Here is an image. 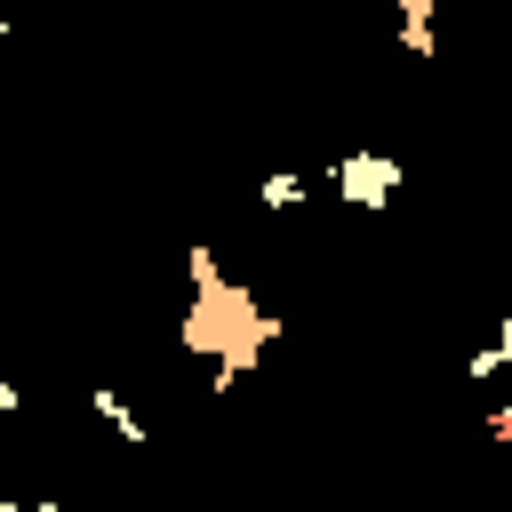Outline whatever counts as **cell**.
I'll return each mask as SVG.
<instances>
[{
	"mask_svg": "<svg viewBox=\"0 0 512 512\" xmlns=\"http://www.w3.org/2000/svg\"><path fill=\"white\" fill-rule=\"evenodd\" d=\"M304 200H312V176H304V168H272V176H256V208H264V216H296Z\"/></svg>",
	"mask_w": 512,
	"mask_h": 512,
	"instance_id": "cell-3",
	"label": "cell"
},
{
	"mask_svg": "<svg viewBox=\"0 0 512 512\" xmlns=\"http://www.w3.org/2000/svg\"><path fill=\"white\" fill-rule=\"evenodd\" d=\"M8 32H16V24H8V8H0V40H8Z\"/></svg>",
	"mask_w": 512,
	"mask_h": 512,
	"instance_id": "cell-7",
	"label": "cell"
},
{
	"mask_svg": "<svg viewBox=\"0 0 512 512\" xmlns=\"http://www.w3.org/2000/svg\"><path fill=\"white\" fill-rule=\"evenodd\" d=\"M320 184H328L344 208H360V216H368V208H384V200L408 184V168H400L392 152H376V144H352V152H336V160L320 168Z\"/></svg>",
	"mask_w": 512,
	"mask_h": 512,
	"instance_id": "cell-1",
	"label": "cell"
},
{
	"mask_svg": "<svg viewBox=\"0 0 512 512\" xmlns=\"http://www.w3.org/2000/svg\"><path fill=\"white\" fill-rule=\"evenodd\" d=\"M0 504H8V472H0Z\"/></svg>",
	"mask_w": 512,
	"mask_h": 512,
	"instance_id": "cell-8",
	"label": "cell"
},
{
	"mask_svg": "<svg viewBox=\"0 0 512 512\" xmlns=\"http://www.w3.org/2000/svg\"><path fill=\"white\" fill-rule=\"evenodd\" d=\"M24 408V384H0V416H16Z\"/></svg>",
	"mask_w": 512,
	"mask_h": 512,
	"instance_id": "cell-6",
	"label": "cell"
},
{
	"mask_svg": "<svg viewBox=\"0 0 512 512\" xmlns=\"http://www.w3.org/2000/svg\"><path fill=\"white\" fill-rule=\"evenodd\" d=\"M488 440H504V448H512V400H504V408H488Z\"/></svg>",
	"mask_w": 512,
	"mask_h": 512,
	"instance_id": "cell-5",
	"label": "cell"
},
{
	"mask_svg": "<svg viewBox=\"0 0 512 512\" xmlns=\"http://www.w3.org/2000/svg\"><path fill=\"white\" fill-rule=\"evenodd\" d=\"M88 408H96V424H112L128 448H152V424H144V416H136V408H128L112 384H88Z\"/></svg>",
	"mask_w": 512,
	"mask_h": 512,
	"instance_id": "cell-4",
	"label": "cell"
},
{
	"mask_svg": "<svg viewBox=\"0 0 512 512\" xmlns=\"http://www.w3.org/2000/svg\"><path fill=\"white\" fill-rule=\"evenodd\" d=\"M384 8H392V24H400V48L432 64V56H440V32H432V8H440V0H384Z\"/></svg>",
	"mask_w": 512,
	"mask_h": 512,
	"instance_id": "cell-2",
	"label": "cell"
}]
</instances>
